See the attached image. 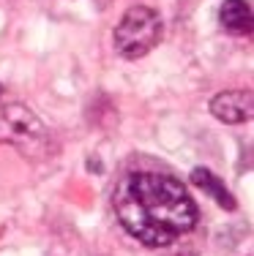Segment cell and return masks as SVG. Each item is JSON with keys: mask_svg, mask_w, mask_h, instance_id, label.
<instances>
[{"mask_svg": "<svg viewBox=\"0 0 254 256\" xmlns=\"http://www.w3.org/2000/svg\"><path fill=\"white\" fill-rule=\"evenodd\" d=\"M161 41V16L148 6H134L115 28V50L126 60L145 58Z\"/></svg>", "mask_w": 254, "mask_h": 256, "instance_id": "cell-3", "label": "cell"}, {"mask_svg": "<svg viewBox=\"0 0 254 256\" xmlns=\"http://www.w3.org/2000/svg\"><path fill=\"white\" fill-rule=\"evenodd\" d=\"M112 207L120 226L148 248H167L189 234L199 210L180 180L161 172H129L118 180Z\"/></svg>", "mask_w": 254, "mask_h": 256, "instance_id": "cell-1", "label": "cell"}, {"mask_svg": "<svg viewBox=\"0 0 254 256\" xmlns=\"http://www.w3.org/2000/svg\"><path fill=\"white\" fill-rule=\"evenodd\" d=\"M0 144L17 148L28 158H47L52 153L50 131L25 104H0Z\"/></svg>", "mask_w": 254, "mask_h": 256, "instance_id": "cell-2", "label": "cell"}, {"mask_svg": "<svg viewBox=\"0 0 254 256\" xmlns=\"http://www.w3.org/2000/svg\"><path fill=\"white\" fill-rule=\"evenodd\" d=\"M0 96H3V84H0Z\"/></svg>", "mask_w": 254, "mask_h": 256, "instance_id": "cell-7", "label": "cell"}, {"mask_svg": "<svg viewBox=\"0 0 254 256\" xmlns=\"http://www.w3.org/2000/svg\"><path fill=\"white\" fill-rule=\"evenodd\" d=\"M219 22L229 33H251V6L246 0H224L219 8Z\"/></svg>", "mask_w": 254, "mask_h": 256, "instance_id": "cell-6", "label": "cell"}, {"mask_svg": "<svg viewBox=\"0 0 254 256\" xmlns=\"http://www.w3.org/2000/svg\"><path fill=\"white\" fill-rule=\"evenodd\" d=\"M191 182L199 188L202 194H208L210 199H213L216 204H221L224 210H235L238 207V202H235V196L227 191V186L221 182L219 178H216L210 169H205V166H197L194 172H191Z\"/></svg>", "mask_w": 254, "mask_h": 256, "instance_id": "cell-5", "label": "cell"}, {"mask_svg": "<svg viewBox=\"0 0 254 256\" xmlns=\"http://www.w3.org/2000/svg\"><path fill=\"white\" fill-rule=\"evenodd\" d=\"M210 114L221 123L238 126L249 123L254 114V96L251 90H224V93L213 96L210 101Z\"/></svg>", "mask_w": 254, "mask_h": 256, "instance_id": "cell-4", "label": "cell"}]
</instances>
